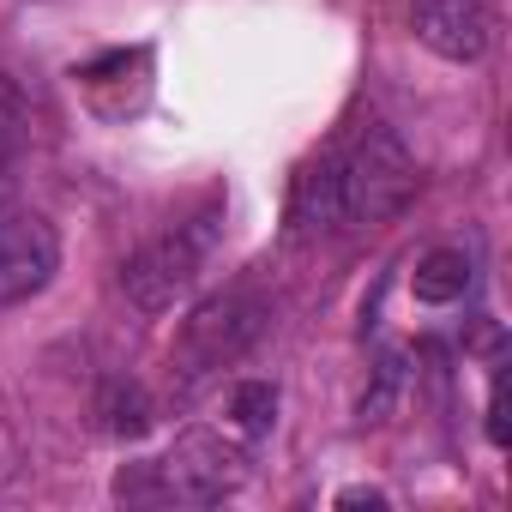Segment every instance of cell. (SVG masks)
I'll return each instance as SVG.
<instances>
[{"label": "cell", "instance_id": "obj_11", "mask_svg": "<svg viewBox=\"0 0 512 512\" xmlns=\"http://www.w3.org/2000/svg\"><path fill=\"white\" fill-rule=\"evenodd\" d=\"M25 145H31V115H25V97H19V85L0 73V157L7 163H19L25 157Z\"/></svg>", "mask_w": 512, "mask_h": 512}, {"label": "cell", "instance_id": "obj_6", "mask_svg": "<svg viewBox=\"0 0 512 512\" xmlns=\"http://www.w3.org/2000/svg\"><path fill=\"white\" fill-rule=\"evenodd\" d=\"M416 43L446 61H482L488 55V13L482 0H410Z\"/></svg>", "mask_w": 512, "mask_h": 512}, {"label": "cell", "instance_id": "obj_4", "mask_svg": "<svg viewBox=\"0 0 512 512\" xmlns=\"http://www.w3.org/2000/svg\"><path fill=\"white\" fill-rule=\"evenodd\" d=\"M157 470H163L169 500L211 506V500H223V494H235L247 482V446H235V440H223L211 428H187Z\"/></svg>", "mask_w": 512, "mask_h": 512}, {"label": "cell", "instance_id": "obj_10", "mask_svg": "<svg viewBox=\"0 0 512 512\" xmlns=\"http://www.w3.org/2000/svg\"><path fill=\"white\" fill-rule=\"evenodd\" d=\"M229 416H235V428L241 434H272V422H278V386L272 380H241L235 392H229Z\"/></svg>", "mask_w": 512, "mask_h": 512}, {"label": "cell", "instance_id": "obj_12", "mask_svg": "<svg viewBox=\"0 0 512 512\" xmlns=\"http://www.w3.org/2000/svg\"><path fill=\"white\" fill-rule=\"evenodd\" d=\"M398 392H404V362H398V356H386V362L374 368V386L362 392L356 416H362V422H386V416H392V404H398Z\"/></svg>", "mask_w": 512, "mask_h": 512}, {"label": "cell", "instance_id": "obj_5", "mask_svg": "<svg viewBox=\"0 0 512 512\" xmlns=\"http://www.w3.org/2000/svg\"><path fill=\"white\" fill-rule=\"evenodd\" d=\"M61 266V235L43 211H0V308H19L49 290Z\"/></svg>", "mask_w": 512, "mask_h": 512}, {"label": "cell", "instance_id": "obj_16", "mask_svg": "<svg viewBox=\"0 0 512 512\" xmlns=\"http://www.w3.org/2000/svg\"><path fill=\"white\" fill-rule=\"evenodd\" d=\"M13 187H19V181H13V163H7V157H0V211H7V205H13Z\"/></svg>", "mask_w": 512, "mask_h": 512}, {"label": "cell", "instance_id": "obj_13", "mask_svg": "<svg viewBox=\"0 0 512 512\" xmlns=\"http://www.w3.org/2000/svg\"><path fill=\"white\" fill-rule=\"evenodd\" d=\"M115 494H121V500H169L157 464H127V470L115 476Z\"/></svg>", "mask_w": 512, "mask_h": 512}, {"label": "cell", "instance_id": "obj_3", "mask_svg": "<svg viewBox=\"0 0 512 512\" xmlns=\"http://www.w3.org/2000/svg\"><path fill=\"white\" fill-rule=\"evenodd\" d=\"M217 247V217H193V223H175L163 229L157 241H145L133 260L121 266V290L139 314H169L205 272Z\"/></svg>", "mask_w": 512, "mask_h": 512}, {"label": "cell", "instance_id": "obj_2", "mask_svg": "<svg viewBox=\"0 0 512 512\" xmlns=\"http://www.w3.org/2000/svg\"><path fill=\"white\" fill-rule=\"evenodd\" d=\"M266 320H272V314H266V302L253 296V290H223V296L199 302V308L181 320V332H175V350H169L175 374H181V380H205V374L241 362L253 344H260Z\"/></svg>", "mask_w": 512, "mask_h": 512}, {"label": "cell", "instance_id": "obj_7", "mask_svg": "<svg viewBox=\"0 0 512 512\" xmlns=\"http://www.w3.org/2000/svg\"><path fill=\"white\" fill-rule=\"evenodd\" d=\"M332 223H344V205H338V157H314L296 175V193H290V235H320Z\"/></svg>", "mask_w": 512, "mask_h": 512}, {"label": "cell", "instance_id": "obj_8", "mask_svg": "<svg viewBox=\"0 0 512 512\" xmlns=\"http://www.w3.org/2000/svg\"><path fill=\"white\" fill-rule=\"evenodd\" d=\"M410 290H416V302L446 308V302H458L470 290V260H464L458 247H434V253H422V260H416Z\"/></svg>", "mask_w": 512, "mask_h": 512}, {"label": "cell", "instance_id": "obj_14", "mask_svg": "<svg viewBox=\"0 0 512 512\" xmlns=\"http://www.w3.org/2000/svg\"><path fill=\"white\" fill-rule=\"evenodd\" d=\"M488 440L506 446L512 428H506V374H494V398H488Z\"/></svg>", "mask_w": 512, "mask_h": 512}, {"label": "cell", "instance_id": "obj_9", "mask_svg": "<svg viewBox=\"0 0 512 512\" xmlns=\"http://www.w3.org/2000/svg\"><path fill=\"white\" fill-rule=\"evenodd\" d=\"M97 416H103V434H115V440H139V434L151 428V398H145L139 380H103V392H97Z\"/></svg>", "mask_w": 512, "mask_h": 512}, {"label": "cell", "instance_id": "obj_1", "mask_svg": "<svg viewBox=\"0 0 512 512\" xmlns=\"http://www.w3.org/2000/svg\"><path fill=\"white\" fill-rule=\"evenodd\" d=\"M416 199V157L392 127H362L338 157V205L344 223H386Z\"/></svg>", "mask_w": 512, "mask_h": 512}, {"label": "cell", "instance_id": "obj_15", "mask_svg": "<svg viewBox=\"0 0 512 512\" xmlns=\"http://www.w3.org/2000/svg\"><path fill=\"white\" fill-rule=\"evenodd\" d=\"M338 506H374V512H380V506H386V494H380V488H344V494H338Z\"/></svg>", "mask_w": 512, "mask_h": 512}]
</instances>
